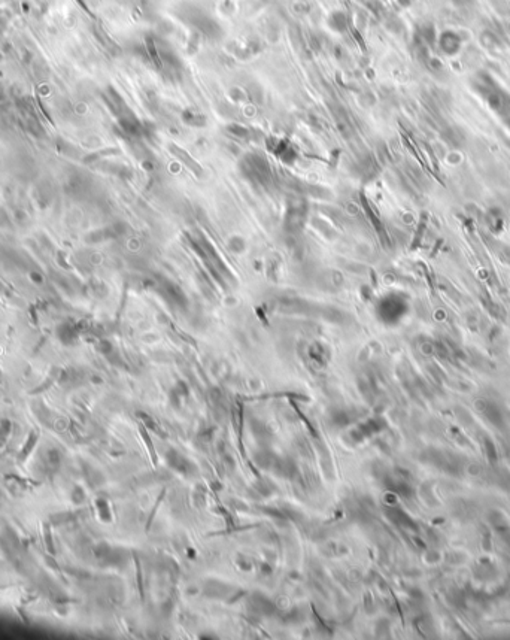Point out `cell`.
Listing matches in <instances>:
<instances>
[{"instance_id":"obj_1","label":"cell","mask_w":510,"mask_h":640,"mask_svg":"<svg viewBox=\"0 0 510 640\" xmlns=\"http://www.w3.org/2000/svg\"><path fill=\"white\" fill-rule=\"evenodd\" d=\"M193 24H196V27L200 30V32H203L204 35H207V36H215V35H218V32H219V27H218V24L213 21V20H210L209 17H206V15H202V14H199V12H194V14H191V20H190Z\"/></svg>"},{"instance_id":"obj_2","label":"cell","mask_w":510,"mask_h":640,"mask_svg":"<svg viewBox=\"0 0 510 640\" xmlns=\"http://www.w3.org/2000/svg\"><path fill=\"white\" fill-rule=\"evenodd\" d=\"M461 44H462V41L455 32H445V33H442V36L439 39L440 48L448 55L457 54L461 48Z\"/></svg>"},{"instance_id":"obj_3","label":"cell","mask_w":510,"mask_h":640,"mask_svg":"<svg viewBox=\"0 0 510 640\" xmlns=\"http://www.w3.org/2000/svg\"><path fill=\"white\" fill-rule=\"evenodd\" d=\"M328 24L336 32H343L348 27V18L343 12H334L328 18Z\"/></svg>"},{"instance_id":"obj_4","label":"cell","mask_w":510,"mask_h":640,"mask_svg":"<svg viewBox=\"0 0 510 640\" xmlns=\"http://www.w3.org/2000/svg\"><path fill=\"white\" fill-rule=\"evenodd\" d=\"M30 278H32L33 281L36 279V281H38V284H42V281H44V279H42V276H41L38 272H32V273H30Z\"/></svg>"},{"instance_id":"obj_5","label":"cell","mask_w":510,"mask_h":640,"mask_svg":"<svg viewBox=\"0 0 510 640\" xmlns=\"http://www.w3.org/2000/svg\"><path fill=\"white\" fill-rule=\"evenodd\" d=\"M503 257H504V260L510 263V249H504V252H503Z\"/></svg>"},{"instance_id":"obj_6","label":"cell","mask_w":510,"mask_h":640,"mask_svg":"<svg viewBox=\"0 0 510 640\" xmlns=\"http://www.w3.org/2000/svg\"><path fill=\"white\" fill-rule=\"evenodd\" d=\"M455 3L457 5H467V3H471V0H455Z\"/></svg>"}]
</instances>
